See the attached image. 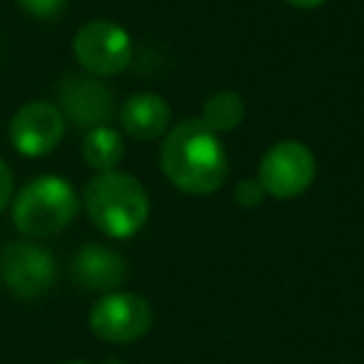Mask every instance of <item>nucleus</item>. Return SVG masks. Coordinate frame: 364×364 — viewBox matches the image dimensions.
<instances>
[{"label":"nucleus","mask_w":364,"mask_h":364,"mask_svg":"<svg viewBox=\"0 0 364 364\" xmlns=\"http://www.w3.org/2000/svg\"><path fill=\"white\" fill-rule=\"evenodd\" d=\"M167 180L188 195H210L228 177V152L203 120H182L167 132L160 147Z\"/></svg>","instance_id":"obj_1"},{"label":"nucleus","mask_w":364,"mask_h":364,"mask_svg":"<svg viewBox=\"0 0 364 364\" xmlns=\"http://www.w3.org/2000/svg\"><path fill=\"white\" fill-rule=\"evenodd\" d=\"M85 210L90 223L100 232L125 240L145 228L150 218V198L137 177L107 170L87 182Z\"/></svg>","instance_id":"obj_2"},{"label":"nucleus","mask_w":364,"mask_h":364,"mask_svg":"<svg viewBox=\"0 0 364 364\" xmlns=\"http://www.w3.org/2000/svg\"><path fill=\"white\" fill-rule=\"evenodd\" d=\"M77 208L80 203L70 182L58 175H43L18 193L13 223L28 237H50L75 220Z\"/></svg>","instance_id":"obj_3"},{"label":"nucleus","mask_w":364,"mask_h":364,"mask_svg":"<svg viewBox=\"0 0 364 364\" xmlns=\"http://www.w3.org/2000/svg\"><path fill=\"white\" fill-rule=\"evenodd\" d=\"M0 282L13 297L38 299L58 282L55 257L33 242H8L0 250Z\"/></svg>","instance_id":"obj_4"},{"label":"nucleus","mask_w":364,"mask_h":364,"mask_svg":"<svg viewBox=\"0 0 364 364\" xmlns=\"http://www.w3.org/2000/svg\"><path fill=\"white\" fill-rule=\"evenodd\" d=\"M317 175L314 152L299 140H282L264 152L259 162V185L277 200H292L307 193Z\"/></svg>","instance_id":"obj_5"},{"label":"nucleus","mask_w":364,"mask_h":364,"mask_svg":"<svg viewBox=\"0 0 364 364\" xmlns=\"http://www.w3.org/2000/svg\"><path fill=\"white\" fill-rule=\"evenodd\" d=\"M152 307L142 294L107 292L90 309V329L110 344H132L152 329Z\"/></svg>","instance_id":"obj_6"},{"label":"nucleus","mask_w":364,"mask_h":364,"mask_svg":"<svg viewBox=\"0 0 364 364\" xmlns=\"http://www.w3.org/2000/svg\"><path fill=\"white\" fill-rule=\"evenodd\" d=\"M73 50L82 68L95 77L122 73L132 60V38L112 21H90L77 31Z\"/></svg>","instance_id":"obj_7"},{"label":"nucleus","mask_w":364,"mask_h":364,"mask_svg":"<svg viewBox=\"0 0 364 364\" xmlns=\"http://www.w3.org/2000/svg\"><path fill=\"white\" fill-rule=\"evenodd\" d=\"M63 117L73 122L77 130H95L115 117V95L90 73H70L58 85Z\"/></svg>","instance_id":"obj_8"},{"label":"nucleus","mask_w":364,"mask_h":364,"mask_svg":"<svg viewBox=\"0 0 364 364\" xmlns=\"http://www.w3.org/2000/svg\"><path fill=\"white\" fill-rule=\"evenodd\" d=\"M65 117L60 107L46 100L23 105L11 120V142L28 157H43L53 152L63 140Z\"/></svg>","instance_id":"obj_9"},{"label":"nucleus","mask_w":364,"mask_h":364,"mask_svg":"<svg viewBox=\"0 0 364 364\" xmlns=\"http://www.w3.org/2000/svg\"><path fill=\"white\" fill-rule=\"evenodd\" d=\"M70 277L87 292H112L125 282L127 262L110 247L82 245L70 259Z\"/></svg>","instance_id":"obj_10"},{"label":"nucleus","mask_w":364,"mask_h":364,"mask_svg":"<svg viewBox=\"0 0 364 364\" xmlns=\"http://www.w3.org/2000/svg\"><path fill=\"white\" fill-rule=\"evenodd\" d=\"M117 115L122 130L140 142L157 140L170 127V105L155 92H137L127 97Z\"/></svg>","instance_id":"obj_11"},{"label":"nucleus","mask_w":364,"mask_h":364,"mask_svg":"<svg viewBox=\"0 0 364 364\" xmlns=\"http://www.w3.org/2000/svg\"><path fill=\"white\" fill-rule=\"evenodd\" d=\"M122 155H125V142H122L120 132H115L110 125L87 130L85 140H82V157L92 170H115Z\"/></svg>","instance_id":"obj_12"},{"label":"nucleus","mask_w":364,"mask_h":364,"mask_svg":"<svg viewBox=\"0 0 364 364\" xmlns=\"http://www.w3.org/2000/svg\"><path fill=\"white\" fill-rule=\"evenodd\" d=\"M245 112H247V107H245V100L240 92L220 90L205 100L200 120L213 132H230L235 127H240V122L245 120Z\"/></svg>","instance_id":"obj_13"},{"label":"nucleus","mask_w":364,"mask_h":364,"mask_svg":"<svg viewBox=\"0 0 364 364\" xmlns=\"http://www.w3.org/2000/svg\"><path fill=\"white\" fill-rule=\"evenodd\" d=\"M18 6L38 21H53L65 11L68 0H18Z\"/></svg>","instance_id":"obj_14"},{"label":"nucleus","mask_w":364,"mask_h":364,"mask_svg":"<svg viewBox=\"0 0 364 364\" xmlns=\"http://www.w3.org/2000/svg\"><path fill=\"white\" fill-rule=\"evenodd\" d=\"M264 188L259 185V180H240L235 188V200L240 208H257L264 200Z\"/></svg>","instance_id":"obj_15"},{"label":"nucleus","mask_w":364,"mask_h":364,"mask_svg":"<svg viewBox=\"0 0 364 364\" xmlns=\"http://www.w3.org/2000/svg\"><path fill=\"white\" fill-rule=\"evenodd\" d=\"M13 200V172L6 162L0 160V213L11 205Z\"/></svg>","instance_id":"obj_16"},{"label":"nucleus","mask_w":364,"mask_h":364,"mask_svg":"<svg viewBox=\"0 0 364 364\" xmlns=\"http://www.w3.org/2000/svg\"><path fill=\"white\" fill-rule=\"evenodd\" d=\"M287 3L292 8H299V11H312V8H319L327 0H287Z\"/></svg>","instance_id":"obj_17"},{"label":"nucleus","mask_w":364,"mask_h":364,"mask_svg":"<svg viewBox=\"0 0 364 364\" xmlns=\"http://www.w3.org/2000/svg\"><path fill=\"white\" fill-rule=\"evenodd\" d=\"M63 364H87V362H82V359H70V362H63Z\"/></svg>","instance_id":"obj_18"},{"label":"nucleus","mask_w":364,"mask_h":364,"mask_svg":"<svg viewBox=\"0 0 364 364\" xmlns=\"http://www.w3.org/2000/svg\"><path fill=\"white\" fill-rule=\"evenodd\" d=\"M110 364H120V362H115V359H112V362H110Z\"/></svg>","instance_id":"obj_19"}]
</instances>
